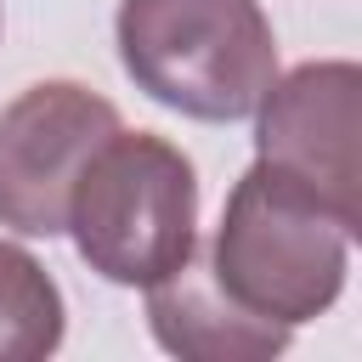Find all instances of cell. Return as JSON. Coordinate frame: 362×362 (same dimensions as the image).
<instances>
[{
  "instance_id": "obj_1",
  "label": "cell",
  "mask_w": 362,
  "mask_h": 362,
  "mask_svg": "<svg viewBox=\"0 0 362 362\" xmlns=\"http://www.w3.org/2000/svg\"><path fill=\"white\" fill-rule=\"evenodd\" d=\"M351 232L356 226L311 187L255 158V170H243L226 198L209 272L238 305L300 328L339 300L351 272Z\"/></svg>"
},
{
  "instance_id": "obj_2",
  "label": "cell",
  "mask_w": 362,
  "mask_h": 362,
  "mask_svg": "<svg viewBox=\"0 0 362 362\" xmlns=\"http://www.w3.org/2000/svg\"><path fill=\"white\" fill-rule=\"evenodd\" d=\"M119 62L153 102L232 124L277 79V40L260 0H124Z\"/></svg>"
},
{
  "instance_id": "obj_3",
  "label": "cell",
  "mask_w": 362,
  "mask_h": 362,
  "mask_svg": "<svg viewBox=\"0 0 362 362\" xmlns=\"http://www.w3.org/2000/svg\"><path fill=\"white\" fill-rule=\"evenodd\" d=\"M68 232L90 272L124 288L170 277L198 249V175L181 147L113 130L68 198Z\"/></svg>"
},
{
  "instance_id": "obj_4",
  "label": "cell",
  "mask_w": 362,
  "mask_h": 362,
  "mask_svg": "<svg viewBox=\"0 0 362 362\" xmlns=\"http://www.w3.org/2000/svg\"><path fill=\"white\" fill-rule=\"evenodd\" d=\"M119 130V107L74 79L28 85L0 113V226L23 238L68 232V198Z\"/></svg>"
},
{
  "instance_id": "obj_5",
  "label": "cell",
  "mask_w": 362,
  "mask_h": 362,
  "mask_svg": "<svg viewBox=\"0 0 362 362\" xmlns=\"http://www.w3.org/2000/svg\"><path fill=\"white\" fill-rule=\"evenodd\" d=\"M260 164L311 187L351 226L362 221V170H356V124H362V68L356 62H300L288 79H272L260 96Z\"/></svg>"
},
{
  "instance_id": "obj_6",
  "label": "cell",
  "mask_w": 362,
  "mask_h": 362,
  "mask_svg": "<svg viewBox=\"0 0 362 362\" xmlns=\"http://www.w3.org/2000/svg\"><path fill=\"white\" fill-rule=\"evenodd\" d=\"M147 322L164 351L187 362H266L288 345V322L238 305L204 260H181L170 277L147 283Z\"/></svg>"
},
{
  "instance_id": "obj_7",
  "label": "cell",
  "mask_w": 362,
  "mask_h": 362,
  "mask_svg": "<svg viewBox=\"0 0 362 362\" xmlns=\"http://www.w3.org/2000/svg\"><path fill=\"white\" fill-rule=\"evenodd\" d=\"M57 345H62V288L28 249L0 243V362H40Z\"/></svg>"
}]
</instances>
